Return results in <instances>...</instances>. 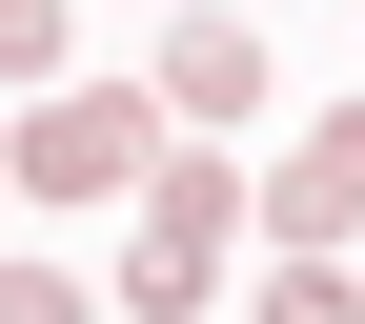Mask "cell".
<instances>
[{"label": "cell", "instance_id": "1", "mask_svg": "<svg viewBox=\"0 0 365 324\" xmlns=\"http://www.w3.org/2000/svg\"><path fill=\"white\" fill-rule=\"evenodd\" d=\"M163 122H182L163 81H41L0 162H21V203H143L163 182Z\"/></svg>", "mask_w": 365, "mask_h": 324}, {"label": "cell", "instance_id": "6", "mask_svg": "<svg viewBox=\"0 0 365 324\" xmlns=\"http://www.w3.org/2000/svg\"><path fill=\"white\" fill-rule=\"evenodd\" d=\"M0 81H61V0H0Z\"/></svg>", "mask_w": 365, "mask_h": 324}, {"label": "cell", "instance_id": "8", "mask_svg": "<svg viewBox=\"0 0 365 324\" xmlns=\"http://www.w3.org/2000/svg\"><path fill=\"white\" fill-rule=\"evenodd\" d=\"M0 182H21V162H0Z\"/></svg>", "mask_w": 365, "mask_h": 324}, {"label": "cell", "instance_id": "7", "mask_svg": "<svg viewBox=\"0 0 365 324\" xmlns=\"http://www.w3.org/2000/svg\"><path fill=\"white\" fill-rule=\"evenodd\" d=\"M0 324H102V304H81L61 263H0Z\"/></svg>", "mask_w": 365, "mask_h": 324}, {"label": "cell", "instance_id": "5", "mask_svg": "<svg viewBox=\"0 0 365 324\" xmlns=\"http://www.w3.org/2000/svg\"><path fill=\"white\" fill-rule=\"evenodd\" d=\"M264 324H365V284H345V263H284V284H264Z\"/></svg>", "mask_w": 365, "mask_h": 324}, {"label": "cell", "instance_id": "2", "mask_svg": "<svg viewBox=\"0 0 365 324\" xmlns=\"http://www.w3.org/2000/svg\"><path fill=\"white\" fill-rule=\"evenodd\" d=\"M223 244H244V203H223V162H163L143 203H122V324H182L223 284Z\"/></svg>", "mask_w": 365, "mask_h": 324}, {"label": "cell", "instance_id": "3", "mask_svg": "<svg viewBox=\"0 0 365 324\" xmlns=\"http://www.w3.org/2000/svg\"><path fill=\"white\" fill-rule=\"evenodd\" d=\"M345 223H365V102H325L284 162H264V244H284V263H325Z\"/></svg>", "mask_w": 365, "mask_h": 324}, {"label": "cell", "instance_id": "4", "mask_svg": "<svg viewBox=\"0 0 365 324\" xmlns=\"http://www.w3.org/2000/svg\"><path fill=\"white\" fill-rule=\"evenodd\" d=\"M163 102H182V122H244V102H264V41H244V21H182V41H163Z\"/></svg>", "mask_w": 365, "mask_h": 324}]
</instances>
